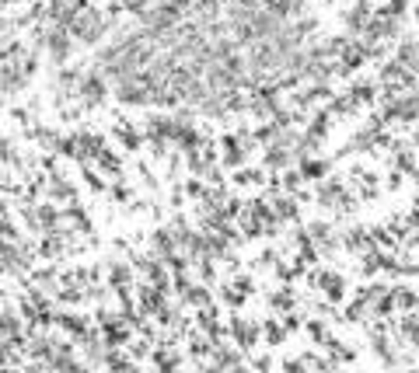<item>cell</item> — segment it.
Segmentation results:
<instances>
[{"label":"cell","instance_id":"cell-1","mask_svg":"<svg viewBox=\"0 0 419 373\" xmlns=\"http://www.w3.org/2000/svg\"><path fill=\"white\" fill-rule=\"evenodd\" d=\"M109 25H112V18H109L105 11H98V7L87 4L81 14L70 21V35H74L77 45H98V39H105Z\"/></svg>","mask_w":419,"mask_h":373},{"label":"cell","instance_id":"cell-2","mask_svg":"<svg viewBox=\"0 0 419 373\" xmlns=\"http://www.w3.org/2000/svg\"><path fill=\"white\" fill-rule=\"evenodd\" d=\"M315 203L322 209H329V213H349V209L357 206V196H353L339 178L325 174V178L315 182Z\"/></svg>","mask_w":419,"mask_h":373},{"label":"cell","instance_id":"cell-3","mask_svg":"<svg viewBox=\"0 0 419 373\" xmlns=\"http://www.w3.org/2000/svg\"><path fill=\"white\" fill-rule=\"evenodd\" d=\"M42 49H45V60L60 70V67H67L70 63V56H74V49H77V42L70 35V28H63V25H45V32H42Z\"/></svg>","mask_w":419,"mask_h":373},{"label":"cell","instance_id":"cell-4","mask_svg":"<svg viewBox=\"0 0 419 373\" xmlns=\"http://www.w3.org/2000/svg\"><path fill=\"white\" fill-rule=\"evenodd\" d=\"M224 332L234 338V349H241V352H249L259 345V338H262V325L259 321H251L245 314H231V321H227V328Z\"/></svg>","mask_w":419,"mask_h":373},{"label":"cell","instance_id":"cell-5","mask_svg":"<svg viewBox=\"0 0 419 373\" xmlns=\"http://www.w3.org/2000/svg\"><path fill=\"white\" fill-rule=\"evenodd\" d=\"M371 18H374V4H371V0H353L349 11H342V25H346V32H349L353 39L367 28Z\"/></svg>","mask_w":419,"mask_h":373},{"label":"cell","instance_id":"cell-6","mask_svg":"<svg viewBox=\"0 0 419 373\" xmlns=\"http://www.w3.org/2000/svg\"><path fill=\"white\" fill-rule=\"evenodd\" d=\"M87 4H91V0H49V11H45V18H49L53 25H63V28H70V21L81 14Z\"/></svg>","mask_w":419,"mask_h":373},{"label":"cell","instance_id":"cell-7","mask_svg":"<svg viewBox=\"0 0 419 373\" xmlns=\"http://www.w3.org/2000/svg\"><path fill=\"white\" fill-rule=\"evenodd\" d=\"M297 171H300V178H304V182H318V178L332 174V161L308 154V157H297Z\"/></svg>","mask_w":419,"mask_h":373},{"label":"cell","instance_id":"cell-8","mask_svg":"<svg viewBox=\"0 0 419 373\" xmlns=\"http://www.w3.org/2000/svg\"><path fill=\"white\" fill-rule=\"evenodd\" d=\"M395 311L406 314V311H419V290L409 283H398L395 286Z\"/></svg>","mask_w":419,"mask_h":373},{"label":"cell","instance_id":"cell-9","mask_svg":"<svg viewBox=\"0 0 419 373\" xmlns=\"http://www.w3.org/2000/svg\"><path fill=\"white\" fill-rule=\"evenodd\" d=\"M287 328H283V321H280V318H266V321H262V342H266V345H269V349H276V345H283V342H287Z\"/></svg>","mask_w":419,"mask_h":373},{"label":"cell","instance_id":"cell-10","mask_svg":"<svg viewBox=\"0 0 419 373\" xmlns=\"http://www.w3.org/2000/svg\"><path fill=\"white\" fill-rule=\"evenodd\" d=\"M304 335H308L315 345H322V342L329 338V325H325V321H318V318H311V321H304Z\"/></svg>","mask_w":419,"mask_h":373}]
</instances>
